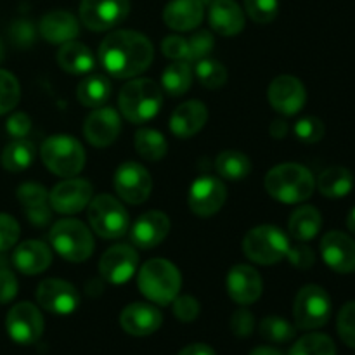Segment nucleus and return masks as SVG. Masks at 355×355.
Wrapping results in <instances>:
<instances>
[{"mask_svg": "<svg viewBox=\"0 0 355 355\" xmlns=\"http://www.w3.org/2000/svg\"><path fill=\"white\" fill-rule=\"evenodd\" d=\"M153 58V44L139 31H113L99 45L101 66L114 78H132L141 75L149 68Z\"/></svg>", "mask_w": 355, "mask_h": 355, "instance_id": "nucleus-1", "label": "nucleus"}, {"mask_svg": "<svg viewBox=\"0 0 355 355\" xmlns=\"http://www.w3.org/2000/svg\"><path fill=\"white\" fill-rule=\"evenodd\" d=\"M266 189L274 200L286 205L309 200L315 189V179L309 168L298 163H283L266 175Z\"/></svg>", "mask_w": 355, "mask_h": 355, "instance_id": "nucleus-2", "label": "nucleus"}, {"mask_svg": "<svg viewBox=\"0 0 355 355\" xmlns=\"http://www.w3.org/2000/svg\"><path fill=\"white\" fill-rule=\"evenodd\" d=\"M141 293L158 305H168L179 295L182 277L179 269L166 259L148 260L137 276Z\"/></svg>", "mask_w": 355, "mask_h": 355, "instance_id": "nucleus-3", "label": "nucleus"}, {"mask_svg": "<svg viewBox=\"0 0 355 355\" xmlns=\"http://www.w3.org/2000/svg\"><path fill=\"white\" fill-rule=\"evenodd\" d=\"M118 104L125 120L146 123L158 114L163 104V90L149 78L130 80L121 87Z\"/></svg>", "mask_w": 355, "mask_h": 355, "instance_id": "nucleus-4", "label": "nucleus"}, {"mask_svg": "<svg viewBox=\"0 0 355 355\" xmlns=\"http://www.w3.org/2000/svg\"><path fill=\"white\" fill-rule=\"evenodd\" d=\"M40 158L52 173L59 177H75L85 166V151L80 141L66 134L45 139L40 148Z\"/></svg>", "mask_w": 355, "mask_h": 355, "instance_id": "nucleus-5", "label": "nucleus"}, {"mask_svg": "<svg viewBox=\"0 0 355 355\" xmlns=\"http://www.w3.org/2000/svg\"><path fill=\"white\" fill-rule=\"evenodd\" d=\"M51 243L68 262H85L94 253V236L85 224L75 218H62L52 225Z\"/></svg>", "mask_w": 355, "mask_h": 355, "instance_id": "nucleus-6", "label": "nucleus"}, {"mask_svg": "<svg viewBox=\"0 0 355 355\" xmlns=\"http://www.w3.org/2000/svg\"><path fill=\"white\" fill-rule=\"evenodd\" d=\"M243 252L252 262L260 266H272L286 259L290 241L281 229L274 225H259L243 239Z\"/></svg>", "mask_w": 355, "mask_h": 355, "instance_id": "nucleus-7", "label": "nucleus"}, {"mask_svg": "<svg viewBox=\"0 0 355 355\" xmlns=\"http://www.w3.org/2000/svg\"><path fill=\"white\" fill-rule=\"evenodd\" d=\"M89 222L94 232L104 239L121 238L130 225L128 211L111 194H99L90 200Z\"/></svg>", "mask_w": 355, "mask_h": 355, "instance_id": "nucleus-8", "label": "nucleus"}, {"mask_svg": "<svg viewBox=\"0 0 355 355\" xmlns=\"http://www.w3.org/2000/svg\"><path fill=\"white\" fill-rule=\"evenodd\" d=\"M297 328L311 331L322 328L331 318V298L319 284H307L297 293L293 305Z\"/></svg>", "mask_w": 355, "mask_h": 355, "instance_id": "nucleus-9", "label": "nucleus"}, {"mask_svg": "<svg viewBox=\"0 0 355 355\" xmlns=\"http://www.w3.org/2000/svg\"><path fill=\"white\" fill-rule=\"evenodd\" d=\"M128 0H82L80 21L92 31H107L127 19Z\"/></svg>", "mask_w": 355, "mask_h": 355, "instance_id": "nucleus-10", "label": "nucleus"}, {"mask_svg": "<svg viewBox=\"0 0 355 355\" xmlns=\"http://www.w3.org/2000/svg\"><path fill=\"white\" fill-rule=\"evenodd\" d=\"M6 329L16 343L31 345L38 342L44 333V318L33 304L21 302L7 312Z\"/></svg>", "mask_w": 355, "mask_h": 355, "instance_id": "nucleus-11", "label": "nucleus"}, {"mask_svg": "<svg viewBox=\"0 0 355 355\" xmlns=\"http://www.w3.org/2000/svg\"><path fill=\"white\" fill-rule=\"evenodd\" d=\"M153 180L148 170L135 162H125L114 173V191L128 205H141L149 198Z\"/></svg>", "mask_w": 355, "mask_h": 355, "instance_id": "nucleus-12", "label": "nucleus"}, {"mask_svg": "<svg viewBox=\"0 0 355 355\" xmlns=\"http://www.w3.org/2000/svg\"><path fill=\"white\" fill-rule=\"evenodd\" d=\"M227 189L217 177H198L189 187V208L198 217H211L225 205Z\"/></svg>", "mask_w": 355, "mask_h": 355, "instance_id": "nucleus-13", "label": "nucleus"}, {"mask_svg": "<svg viewBox=\"0 0 355 355\" xmlns=\"http://www.w3.org/2000/svg\"><path fill=\"white\" fill-rule=\"evenodd\" d=\"M38 305L55 315H69L78 309L80 293L71 283L62 279H44L37 288Z\"/></svg>", "mask_w": 355, "mask_h": 355, "instance_id": "nucleus-14", "label": "nucleus"}, {"mask_svg": "<svg viewBox=\"0 0 355 355\" xmlns=\"http://www.w3.org/2000/svg\"><path fill=\"white\" fill-rule=\"evenodd\" d=\"M92 200V186L85 179H66L49 194L52 210L62 215L82 211Z\"/></svg>", "mask_w": 355, "mask_h": 355, "instance_id": "nucleus-15", "label": "nucleus"}, {"mask_svg": "<svg viewBox=\"0 0 355 355\" xmlns=\"http://www.w3.org/2000/svg\"><path fill=\"white\" fill-rule=\"evenodd\" d=\"M321 255L326 266L335 272H355V239L345 232H326L321 239Z\"/></svg>", "mask_w": 355, "mask_h": 355, "instance_id": "nucleus-16", "label": "nucleus"}, {"mask_svg": "<svg viewBox=\"0 0 355 355\" xmlns=\"http://www.w3.org/2000/svg\"><path fill=\"white\" fill-rule=\"evenodd\" d=\"M269 103L277 113L293 116L302 107L305 106L307 101V92L305 87L297 76L281 75L274 78L269 85Z\"/></svg>", "mask_w": 355, "mask_h": 355, "instance_id": "nucleus-17", "label": "nucleus"}, {"mask_svg": "<svg viewBox=\"0 0 355 355\" xmlns=\"http://www.w3.org/2000/svg\"><path fill=\"white\" fill-rule=\"evenodd\" d=\"M139 257L132 246L114 245L106 250L99 262V272L107 283L123 284L132 279L137 269Z\"/></svg>", "mask_w": 355, "mask_h": 355, "instance_id": "nucleus-18", "label": "nucleus"}, {"mask_svg": "<svg viewBox=\"0 0 355 355\" xmlns=\"http://www.w3.org/2000/svg\"><path fill=\"white\" fill-rule=\"evenodd\" d=\"M120 132V114L110 106H101L94 110L83 123V135L96 148H106V146L113 144Z\"/></svg>", "mask_w": 355, "mask_h": 355, "instance_id": "nucleus-19", "label": "nucleus"}, {"mask_svg": "<svg viewBox=\"0 0 355 355\" xmlns=\"http://www.w3.org/2000/svg\"><path fill=\"white\" fill-rule=\"evenodd\" d=\"M170 232V218L163 211L151 210L142 214L130 229V238L141 250H151L158 246Z\"/></svg>", "mask_w": 355, "mask_h": 355, "instance_id": "nucleus-20", "label": "nucleus"}, {"mask_svg": "<svg viewBox=\"0 0 355 355\" xmlns=\"http://www.w3.org/2000/svg\"><path fill=\"white\" fill-rule=\"evenodd\" d=\"M163 315L155 305L135 302L127 305L120 314V324L132 336H149L159 329Z\"/></svg>", "mask_w": 355, "mask_h": 355, "instance_id": "nucleus-21", "label": "nucleus"}, {"mask_svg": "<svg viewBox=\"0 0 355 355\" xmlns=\"http://www.w3.org/2000/svg\"><path fill=\"white\" fill-rule=\"evenodd\" d=\"M227 293L236 304L250 305L262 295V277L253 267L239 263L227 274Z\"/></svg>", "mask_w": 355, "mask_h": 355, "instance_id": "nucleus-22", "label": "nucleus"}, {"mask_svg": "<svg viewBox=\"0 0 355 355\" xmlns=\"http://www.w3.org/2000/svg\"><path fill=\"white\" fill-rule=\"evenodd\" d=\"M38 31L49 44L62 45L78 37L80 23L68 10H52L42 17Z\"/></svg>", "mask_w": 355, "mask_h": 355, "instance_id": "nucleus-23", "label": "nucleus"}, {"mask_svg": "<svg viewBox=\"0 0 355 355\" xmlns=\"http://www.w3.org/2000/svg\"><path fill=\"white\" fill-rule=\"evenodd\" d=\"M208 120V110L200 101L182 103L170 118V130L175 137L189 139L205 127Z\"/></svg>", "mask_w": 355, "mask_h": 355, "instance_id": "nucleus-24", "label": "nucleus"}, {"mask_svg": "<svg viewBox=\"0 0 355 355\" xmlns=\"http://www.w3.org/2000/svg\"><path fill=\"white\" fill-rule=\"evenodd\" d=\"M52 262V253L49 246L42 241H24L16 246L12 253V263L24 276H37L47 270Z\"/></svg>", "mask_w": 355, "mask_h": 355, "instance_id": "nucleus-25", "label": "nucleus"}, {"mask_svg": "<svg viewBox=\"0 0 355 355\" xmlns=\"http://www.w3.org/2000/svg\"><path fill=\"white\" fill-rule=\"evenodd\" d=\"M211 30L222 37H234L245 28V12L234 0H214L208 12Z\"/></svg>", "mask_w": 355, "mask_h": 355, "instance_id": "nucleus-26", "label": "nucleus"}, {"mask_svg": "<svg viewBox=\"0 0 355 355\" xmlns=\"http://www.w3.org/2000/svg\"><path fill=\"white\" fill-rule=\"evenodd\" d=\"M203 3L200 0H172L163 10V21L177 31L194 30L203 21Z\"/></svg>", "mask_w": 355, "mask_h": 355, "instance_id": "nucleus-27", "label": "nucleus"}, {"mask_svg": "<svg viewBox=\"0 0 355 355\" xmlns=\"http://www.w3.org/2000/svg\"><path fill=\"white\" fill-rule=\"evenodd\" d=\"M58 62L64 71L71 75H85L96 66V58L87 45L80 42H66L58 52Z\"/></svg>", "mask_w": 355, "mask_h": 355, "instance_id": "nucleus-28", "label": "nucleus"}, {"mask_svg": "<svg viewBox=\"0 0 355 355\" xmlns=\"http://www.w3.org/2000/svg\"><path fill=\"white\" fill-rule=\"evenodd\" d=\"M321 227V214H319L318 208L309 207V205L297 208L291 214L290 222H288V232L297 241H311V239H314L319 234Z\"/></svg>", "mask_w": 355, "mask_h": 355, "instance_id": "nucleus-29", "label": "nucleus"}, {"mask_svg": "<svg viewBox=\"0 0 355 355\" xmlns=\"http://www.w3.org/2000/svg\"><path fill=\"white\" fill-rule=\"evenodd\" d=\"M318 189L326 198H343L354 189V175L345 166H329L318 177Z\"/></svg>", "mask_w": 355, "mask_h": 355, "instance_id": "nucleus-30", "label": "nucleus"}, {"mask_svg": "<svg viewBox=\"0 0 355 355\" xmlns=\"http://www.w3.org/2000/svg\"><path fill=\"white\" fill-rule=\"evenodd\" d=\"M35 156H37V149L33 142L28 139H14L0 155V163L9 172H23L28 166H31Z\"/></svg>", "mask_w": 355, "mask_h": 355, "instance_id": "nucleus-31", "label": "nucleus"}, {"mask_svg": "<svg viewBox=\"0 0 355 355\" xmlns=\"http://www.w3.org/2000/svg\"><path fill=\"white\" fill-rule=\"evenodd\" d=\"M111 96V83L103 75H90L78 83L76 97L85 107H101Z\"/></svg>", "mask_w": 355, "mask_h": 355, "instance_id": "nucleus-32", "label": "nucleus"}, {"mask_svg": "<svg viewBox=\"0 0 355 355\" xmlns=\"http://www.w3.org/2000/svg\"><path fill=\"white\" fill-rule=\"evenodd\" d=\"M193 83V71L187 61H175L162 73V87L168 96L179 97L189 90Z\"/></svg>", "mask_w": 355, "mask_h": 355, "instance_id": "nucleus-33", "label": "nucleus"}, {"mask_svg": "<svg viewBox=\"0 0 355 355\" xmlns=\"http://www.w3.org/2000/svg\"><path fill=\"white\" fill-rule=\"evenodd\" d=\"M134 144L141 158L146 162H159L165 158L166 151H168V142L155 128H141L135 134Z\"/></svg>", "mask_w": 355, "mask_h": 355, "instance_id": "nucleus-34", "label": "nucleus"}, {"mask_svg": "<svg viewBox=\"0 0 355 355\" xmlns=\"http://www.w3.org/2000/svg\"><path fill=\"white\" fill-rule=\"evenodd\" d=\"M217 172L218 175L227 180H243L252 172V163L246 155L234 149L220 153L217 158Z\"/></svg>", "mask_w": 355, "mask_h": 355, "instance_id": "nucleus-35", "label": "nucleus"}, {"mask_svg": "<svg viewBox=\"0 0 355 355\" xmlns=\"http://www.w3.org/2000/svg\"><path fill=\"white\" fill-rule=\"evenodd\" d=\"M288 355H336V347L328 335L309 333L291 347Z\"/></svg>", "mask_w": 355, "mask_h": 355, "instance_id": "nucleus-36", "label": "nucleus"}, {"mask_svg": "<svg viewBox=\"0 0 355 355\" xmlns=\"http://www.w3.org/2000/svg\"><path fill=\"white\" fill-rule=\"evenodd\" d=\"M295 326L279 315H269L260 322V335L272 343H286L295 338Z\"/></svg>", "mask_w": 355, "mask_h": 355, "instance_id": "nucleus-37", "label": "nucleus"}, {"mask_svg": "<svg viewBox=\"0 0 355 355\" xmlns=\"http://www.w3.org/2000/svg\"><path fill=\"white\" fill-rule=\"evenodd\" d=\"M196 76L200 83L207 89H220L225 82H227V69L224 64L214 59H200L196 66Z\"/></svg>", "mask_w": 355, "mask_h": 355, "instance_id": "nucleus-38", "label": "nucleus"}, {"mask_svg": "<svg viewBox=\"0 0 355 355\" xmlns=\"http://www.w3.org/2000/svg\"><path fill=\"white\" fill-rule=\"evenodd\" d=\"M21 97V87L12 73L0 69V116L17 106Z\"/></svg>", "mask_w": 355, "mask_h": 355, "instance_id": "nucleus-39", "label": "nucleus"}, {"mask_svg": "<svg viewBox=\"0 0 355 355\" xmlns=\"http://www.w3.org/2000/svg\"><path fill=\"white\" fill-rule=\"evenodd\" d=\"M245 9L255 23L267 24L276 19L279 2L277 0H245Z\"/></svg>", "mask_w": 355, "mask_h": 355, "instance_id": "nucleus-40", "label": "nucleus"}, {"mask_svg": "<svg viewBox=\"0 0 355 355\" xmlns=\"http://www.w3.org/2000/svg\"><path fill=\"white\" fill-rule=\"evenodd\" d=\"M324 123L315 116H305L295 125V135L305 144H315L324 137Z\"/></svg>", "mask_w": 355, "mask_h": 355, "instance_id": "nucleus-41", "label": "nucleus"}, {"mask_svg": "<svg viewBox=\"0 0 355 355\" xmlns=\"http://www.w3.org/2000/svg\"><path fill=\"white\" fill-rule=\"evenodd\" d=\"M336 328H338V335L343 343L349 345L350 349H355V302H349L340 309Z\"/></svg>", "mask_w": 355, "mask_h": 355, "instance_id": "nucleus-42", "label": "nucleus"}, {"mask_svg": "<svg viewBox=\"0 0 355 355\" xmlns=\"http://www.w3.org/2000/svg\"><path fill=\"white\" fill-rule=\"evenodd\" d=\"M16 196L24 208L44 207V205H47V200H49L47 189H45L42 184H35V182L21 184V186L17 187Z\"/></svg>", "mask_w": 355, "mask_h": 355, "instance_id": "nucleus-43", "label": "nucleus"}, {"mask_svg": "<svg viewBox=\"0 0 355 355\" xmlns=\"http://www.w3.org/2000/svg\"><path fill=\"white\" fill-rule=\"evenodd\" d=\"M215 38L210 31H198L187 40V61H200L214 51Z\"/></svg>", "mask_w": 355, "mask_h": 355, "instance_id": "nucleus-44", "label": "nucleus"}, {"mask_svg": "<svg viewBox=\"0 0 355 355\" xmlns=\"http://www.w3.org/2000/svg\"><path fill=\"white\" fill-rule=\"evenodd\" d=\"M19 224L14 217L7 214H0V253L7 252L16 246L19 239Z\"/></svg>", "mask_w": 355, "mask_h": 355, "instance_id": "nucleus-45", "label": "nucleus"}, {"mask_svg": "<svg viewBox=\"0 0 355 355\" xmlns=\"http://www.w3.org/2000/svg\"><path fill=\"white\" fill-rule=\"evenodd\" d=\"M173 304V315L182 322H193L200 315V302L194 297L184 295V297H177Z\"/></svg>", "mask_w": 355, "mask_h": 355, "instance_id": "nucleus-46", "label": "nucleus"}, {"mask_svg": "<svg viewBox=\"0 0 355 355\" xmlns=\"http://www.w3.org/2000/svg\"><path fill=\"white\" fill-rule=\"evenodd\" d=\"M9 35L16 45H19V47H28V45H31L35 42L37 30H35L31 21L19 19V21H14V23L10 24Z\"/></svg>", "mask_w": 355, "mask_h": 355, "instance_id": "nucleus-47", "label": "nucleus"}, {"mask_svg": "<svg viewBox=\"0 0 355 355\" xmlns=\"http://www.w3.org/2000/svg\"><path fill=\"white\" fill-rule=\"evenodd\" d=\"M255 329V318L246 309H239L232 314L231 318V331L234 333L238 338H248Z\"/></svg>", "mask_w": 355, "mask_h": 355, "instance_id": "nucleus-48", "label": "nucleus"}, {"mask_svg": "<svg viewBox=\"0 0 355 355\" xmlns=\"http://www.w3.org/2000/svg\"><path fill=\"white\" fill-rule=\"evenodd\" d=\"M162 51L168 59L187 61V40L184 37H177V35L166 37L162 44Z\"/></svg>", "mask_w": 355, "mask_h": 355, "instance_id": "nucleus-49", "label": "nucleus"}, {"mask_svg": "<svg viewBox=\"0 0 355 355\" xmlns=\"http://www.w3.org/2000/svg\"><path fill=\"white\" fill-rule=\"evenodd\" d=\"M6 130L12 139H24L31 130V118L21 111L10 114L6 123Z\"/></svg>", "mask_w": 355, "mask_h": 355, "instance_id": "nucleus-50", "label": "nucleus"}, {"mask_svg": "<svg viewBox=\"0 0 355 355\" xmlns=\"http://www.w3.org/2000/svg\"><path fill=\"white\" fill-rule=\"evenodd\" d=\"M286 259L290 260L295 267H298V269H309V267L314 266L315 262L314 252L305 245L295 246V248L290 246V252H288Z\"/></svg>", "mask_w": 355, "mask_h": 355, "instance_id": "nucleus-51", "label": "nucleus"}, {"mask_svg": "<svg viewBox=\"0 0 355 355\" xmlns=\"http://www.w3.org/2000/svg\"><path fill=\"white\" fill-rule=\"evenodd\" d=\"M17 295V279L9 269L0 270V304H9Z\"/></svg>", "mask_w": 355, "mask_h": 355, "instance_id": "nucleus-52", "label": "nucleus"}, {"mask_svg": "<svg viewBox=\"0 0 355 355\" xmlns=\"http://www.w3.org/2000/svg\"><path fill=\"white\" fill-rule=\"evenodd\" d=\"M26 215L30 218L31 224L35 225H44L49 222V208L47 205L44 207H35V208H26Z\"/></svg>", "mask_w": 355, "mask_h": 355, "instance_id": "nucleus-53", "label": "nucleus"}, {"mask_svg": "<svg viewBox=\"0 0 355 355\" xmlns=\"http://www.w3.org/2000/svg\"><path fill=\"white\" fill-rule=\"evenodd\" d=\"M177 355H217L210 345L205 343H193V345L184 347Z\"/></svg>", "mask_w": 355, "mask_h": 355, "instance_id": "nucleus-54", "label": "nucleus"}, {"mask_svg": "<svg viewBox=\"0 0 355 355\" xmlns=\"http://www.w3.org/2000/svg\"><path fill=\"white\" fill-rule=\"evenodd\" d=\"M269 132L274 139H283L284 135L288 134V123L283 118H277V120H274L272 123H270Z\"/></svg>", "mask_w": 355, "mask_h": 355, "instance_id": "nucleus-55", "label": "nucleus"}, {"mask_svg": "<svg viewBox=\"0 0 355 355\" xmlns=\"http://www.w3.org/2000/svg\"><path fill=\"white\" fill-rule=\"evenodd\" d=\"M250 355H283L279 352V350L272 349V347H257V349H253Z\"/></svg>", "mask_w": 355, "mask_h": 355, "instance_id": "nucleus-56", "label": "nucleus"}, {"mask_svg": "<svg viewBox=\"0 0 355 355\" xmlns=\"http://www.w3.org/2000/svg\"><path fill=\"white\" fill-rule=\"evenodd\" d=\"M347 227H349V231L355 236V207L350 210L349 217H347Z\"/></svg>", "mask_w": 355, "mask_h": 355, "instance_id": "nucleus-57", "label": "nucleus"}, {"mask_svg": "<svg viewBox=\"0 0 355 355\" xmlns=\"http://www.w3.org/2000/svg\"><path fill=\"white\" fill-rule=\"evenodd\" d=\"M6 267H7V259H6V257L0 255V270L6 269Z\"/></svg>", "mask_w": 355, "mask_h": 355, "instance_id": "nucleus-58", "label": "nucleus"}, {"mask_svg": "<svg viewBox=\"0 0 355 355\" xmlns=\"http://www.w3.org/2000/svg\"><path fill=\"white\" fill-rule=\"evenodd\" d=\"M3 61V44H2V40H0V62Z\"/></svg>", "mask_w": 355, "mask_h": 355, "instance_id": "nucleus-59", "label": "nucleus"}, {"mask_svg": "<svg viewBox=\"0 0 355 355\" xmlns=\"http://www.w3.org/2000/svg\"><path fill=\"white\" fill-rule=\"evenodd\" d=\"M200 2L205 6V3H211V2H214V0H200Z\"/></svg>", "mask_w": 355, "mask_h": 355, "instance_id": "nucleus-60", "label": "nucleus"}]
</instances>
